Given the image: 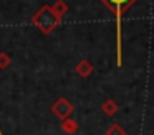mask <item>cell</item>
I'll list each match as a JSON object with an SVG mask.
<instances>
[{"label": "cell", "mask_w": 154, "mask_h": 135, "mask_svg": "<svg viewBox=\"0 0 154 135\" xmlns=\"http://www.w3.org/2000/svg\"><path fill=\"white\" fill-rule=\"evenodd\" d=\"M103 109H104V110H106V112H108V115H113V114H114V112H116V109H118V105H116V104H114V102H113V101H106V102H104V105H103Z\"/></svg>", "instance_id": "5"}, {"label": "cell", "mask_w": 154, "mask_h": 135, "mask_svg": "<svg viewBox=\"0 0 154 135\" xmlns=\"http://www.w3.org/2000/svg\"><path fill=\"white\" fill-rule=\"evenodd\" d=\"M91 69L93 68H91V64L88 61H81L80 64L76 66V71L80 72V76H88L91 72Z\"/></svg>", "instance_id": "4"}, {"label": "cell", "mask_w": 154, "mask_h": 135, "mask_svg": "<svg viewBox=\"0 0 154 135\" xmlns=\"http://www.w3.org/2000/svg\"><path fill=\"white\" fill-rule=\"evenodd\" d=\"M103 2L111 12L116 16V51H118V66H121V61H123V48H121V20H123V15L128 12L131 5H133L136 0H100Z\"/></svg>", "instance_id": "1"}, {"label": "cell", "mask_w": 154, "mask_h": 135, "mask_svg": "<svg viewBox=\"0 0 154 135\" xmlns=\"http://www.w3.org/2000/svg\"><path fill=\"white\" fill-rule=\"evenodd\" d=\"M106 135H124V132L119 128V125H113V127L108 130V134Z\"/></svg>", "instance_id": "6"}, {"label": "cell", "mask_w": 154, "mask_h": 135, "mask_svg": "<svg viewBox=\"0 0 154 135\" xmlns=\"http://www.w3.org/2000/svg\"><path fill=\"white\" fill-rule=\"evenodd\" d=\"M51 110L55 112V115L60 119H66L68 115L73 112V107H71V104H68L66 99H60V101L57 102V104L51 107Z\"/></svg>", "instance_id": "3"}, {"label": "cell", "mask_w": 154, "mask_h": 135, "mask_svg": "<svg viewBox=\"0 0 154 135\" xmlns=\"http://www.w3.org/2000/svg\"><path fill=\"white\" fill-rule=\"evenodd\" d=\"M32 20H33V23L45 33V35H48V33H51L58 26L61 16L58 15V13L55 12V8H51L50 5H43L33 15V18H32Z\"/></svg>", "instance_id": "2"}]
</instances>
